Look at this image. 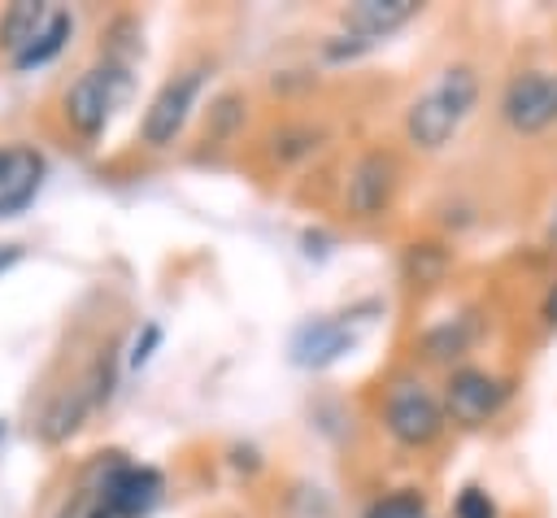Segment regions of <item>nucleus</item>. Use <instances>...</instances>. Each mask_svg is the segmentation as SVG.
<instances>
[{
    "instance_id": "obj_1",
    "label": "nucleus",
    "mask_w": 557,
    "mask_h": 518,
    "mask_svg": "<svg viewBox=\"0 0 557 518\" xmlns=\"http://www.w3.org/2000/svg\"><path fill=\"white\" fill-rule=\"evenodd\" d=\"M479 100V74L470 65H448L440 70V78L409 104L405 113V135L418 152H440L453 144V135L461 131V122L470 118Z\"/></svg>"
},
{
    "instance_id": "obj_2",
    "label": "nucleus",
    "mask_w": 557,
    "mask_h": 518,
    "mask_svg": "<svg viewBox=\"0 0 557 518\" xmlns=\"http://www.w3.org/2000/svg\"><path fill=\"white\" fill-rule=\"evenodd\" d=\"M131 91V65L126 61H113L104 57L100 65L83 70L70 87H65V100H61V113L65 122L83 135V139H96L109 118H113V104Z\"/></svg>"
},
{
    "instance_id": "obj_3",
    "label": "nucleus",
    "mask_w": 557,
    "mask_h": 518,
    "mask_svg": "<svg viewBox=\"0 0 557 518\" xmlns=\"http://www.w3.org/2000/svg\"><path fill=\"white\" fill-rule=\"evenodd\" d=\"M383 427H387V435L396 444L426 448L444 431V405H440V396L422 379L396 374L387 383V392H383Z\"/></svg>"
},
{
    "instance_id": "obj_4",
    "label": "nucleus",
    "mask_w": 557,
    "mask_h": 518,
    "mask_svg": "<svg viewBox=\"0 0 557 518\" xmlns=\"http://www.w3.org/2000/svg\"><path fill=\"white\" fill-rule=\"evenodd\" d=\"M200 87H205V65H187L174 78H165L157 87V96L148 100L144 118H139V144L170 148L183 135V126H187V118H191V109L200 100Z\"/></svg>"
},
{
    "instance_id": "obj_5",
    "label": "nucleus",
    "mask_w": 557,
    "mask_h": 518,
    "mask_svg": "<svg viewBox=\"0 0 557 518\" xmlns=\"http://www.w3.org/2000/svg\"><path fill=\"white\" fill-rule=\"evenodd\" d=\"M500 118L518 135H540L557 122V74L553 70H522L505 83Z\"/></svg>"
},
{
    "instance_id": "obj_6",
    "label": "nucleus",
    "mask_w": 557,
    "mask_h": 518,
    "mask_svg": "<svg viewBox=\"0 0 557 518\" xmlns=\"http://www.w3.org/2000/svg\"><path fill=\"white\" fill-rule=\"evenodd\" d=\"M505 396H509V387L496 374H487L479 366H457L444 379V400L440 405H444V418H453L457 427H483L500 414Z\"/></svg>"
},
{
    "instance_id": "obj_7",
    "label": "nucleus",
    "mask_w": 557,
    "mask_h": 518,
    "mask_svg": "<svg viewBox=\"0 0 557 518\" xmlns=\"http://www.w3.org/2000/svg\"><path fill=\"white\" fill-rule=\"evenodd\" d=\"M400 187V165L392 152L370 148L352 161L348 170V187H344V205L352 218H379L392 209V196Z\"/></svg>"
},
{
    "instance_id": "obj_8",
    "label": "nucleus",
    "mask_w": 557,
    "mask_h": 518,
    "mask_svg": "<svg viewBox=\"0 0 557 518\" xmlns=\"http://www.w3.org/2000/svg\"><path fill=\"white\" fill-rule=\"evenodd\" d=\"M48 161L35 144H0V218L22 213L44 187Z\"/></svg>"
},
{
    "instance_id": "obj_9",
    "label": "nucleus",
    "mask_w": 557,
    "mask_h": 518,
    "mask_svg": "<svg viewBox=\"0 0 557 518\" xmlns=\"http://www.w3.org/2000/svg\"><path fill=\"white\" fill-rule=\"evenodd\" d=\"M161 501V474L152 466H113L100 488V509L113 518H144Z\"/></svg>"
},
{
    "instance_id": "obj_10",
    "label": "nucleus",
    "mask_w": 557,
    "mask_h": 518,
    "mask_svg": "<svg viewBox=\"0 0 557 518\" xmlns=\"http://www.w3.org/2000/svg\"><path fill=\"white\" fill-rule=\"evenodd\" d=\"M352 344H357V335L344 318H309L292 335V361L305 370H322V366L339 361Z\"/></svg>"
},
{
    "instance_id": "obj_11",
    "label": "nucleus",
    "mask_w": 557,
    "mask_h": 518,
    "mask_svg": "<svg viewBox=\"0 0 557 518\" xmlns=\"http://www.w3.org/2000/svg\"><path fill=\"white\" fill-rule=\"evenodd\" d=\"M418 9H422L418 0H357V4H348V9L339 13V22L348 26V35L374 44V39L400 30Z\"/></svg>"
},
{
    "instance_id": "obj_12",
    "label": "nucleus",
    "mask_w": 557,
    "mask_h": 518,
    "mask_svg": "<svg viewBox=\"0 0 557 518\" xmlns=\"http://www.w3.org/2000/svg\"><path fill=\"white\" fill-rule=\"evenodd\" d=\"M91 405H100L96 392H91V383H78V387H70V392L52 396L48 409H44V418H39V435H44L48 444L70 440V435L83 427V418H87Z\"/></svg>"
},
{
    "instance_id": "obj_13",
    "label": "nucleus",
    "mask_w": 557,
    "mask_h": 518,
    "mask_svg": "<svg viewBox=\"0 0 557 518\" xmlns=\"http://www.w3.org/2000/svg\"><path fill=\"white\" fill-rule=\"evenodd\" d=\"M52 9H57V4H39V0H17V4H9V9L0 13V52H9V61L22 57V52L35 44V35L48 26Z\"/></svg>"
},
{
    "instance_id": "obj_14",
    "label": "nucleus",
    "mask_w": 557,
    "mask_h": 518,
    "mask_svg": "<svg viewBox=\"0 0 557 518\" xmlns=\"http://www.w3.org/2000/svg\"><path fill=\"white\" fill-rule=\"evenodd\" d=\"M70 30H74V17H70L65 9H52L48 26L35 35V44H30L22 57H13V65H17V70H35V65H48V61H52V57L65 48Z\"/></svg>"
},
{
    "instance_id": "obj_15",
    "label": "nucleus",
    "mask_w": 557,
    "mask_h": 518,
    "mask_svg": "<svg viewBox=\"0 0 557 518\" xmlns=\"http://www.w3.org/2000/svg\"><path fill=\"white\" fill-rule=\"evenodd\" d=\"M470 340H474L470 318H448V322L431 326L418 344H422V357H426V361H453V357H461V353L470 348Z\"/></svg>"
},
{
    "instance_id": "obj_16",
    "label": "nucleus",
    "mask_w": 557,
    "mask_h": 518,
    "mask_svg": "<svg viewBox=\"0 0 557 518\" xmlns=\"http://www.w3.org/2000/svg\"><path fill=\"white\" fill-rule=\"evenodd\" d=\"M448 248H440V244H409L405 248V274L413 279V283H440L444 279V270H448Z\"/></svg>"
},
{
    "instance_id": "obj_17",
    "label": "nucleus",
    "mask_w": 557,
    "mask_h": 518,
    "mask_svg": "<svg viewBox=\"0 0 557 518\" xmlns=\"http://www.w3.org/2000/svg\"><path fill=\"white\" fill-rule=\"evenodd\" d=\"M366 518H426V496L413 492V488L387 492V496H379V501L366 509Z\"/></svg>"
},
{
    "instance_id": "obj_18",
    "label": "nucleus",
    "mask_w": 557,
    "mask_h": 518,
    "mask_svg": "<svg viewBox=\"0 0 557 518\" xmlns=\"http://www.w3.org/2000/svg\"><path fill=\"white\" fill-rule=\"evenodd\" d=\"M318 139H322V131H313V126H283L270 144H274L278 161H300V157H309L318 148Z\"/></svg>"
},
{
    "instance_id": "obj_19",
    "label": "nucleus",
    "mask_w": 557,
    "mask_h": 518,
    "mask_svg": "<svg viewBox=\"0 0 557 518\" xmlns=\"http://www.w3.org/2000/svg\"><path fill=\"white\" fill-rule=\"evenodd\" d=\"M453 518H496V501L483 488H461V496L453 501Z\"/></svg>"
},
{
    "instance_id": "obj_20",
    "label": "nucleus",
    "mask_w": 557,
    "mask_h": 518,
    "mask_svg": "<svg viewBox=\"0 0 557 518\" xmlns=\"http://www.w3.org/2000/svg\"><path fill=\"white\" fill-rule=\"evenodd\" d=\"M157 344H161V326H157V322H144V335H139L135 348H131V366H144Z\"/></svg>"
},
{
    "instance_id": "obj_21",
    "label": "nucleus",
    "mask_w": 557,
    "mask_h": 518,
    "mask_svg": "<svg viewBox=\"0 0 557 518\" xmlns=\"http://www.w3.org/2000/svg\"><path fill=\"white\" fill-rule=\"evenodd\" d=\"M17 261H22V248H17V244H0V274L13 270Z\"/></svg>"
},
{
    "instance_id": "obj_22",
    "label": "nucleus",
    "mask_w": 557,
    "mask_h": 518,
    "mask_svg": "<svg viewBox=\"0 0 557 518\" xmlns=\"http://www.w3.org/2000/svg\"><path fill=\"white\" fill-rule=\"evenodd\" d=\"M540 313H544V322H548V326H557V283L548 287V296H544V309H540Z\"/></svg>"
},
{
    "instance_id": "obj_23",
    "label": "nucleus",
    "mask_w": 557,
    "mask_h": 518,
    "mask_svg": "<svg viewBox=\"0 0 557 518\" xmlns=\"http://www.w3.org/2000/svg\"><path fill=\"white\" fill-rule=\"evenodd\" d=\"M544 239H548V248L557 252V209H553V218H548V231H544Z\"/></svg>"
},
{
    "instance_id": "obj_24",
    "label": "nucleus",
    "mask_w": 557,
    "mask_h": 518,
    "mask_svg": "<svg viewBox=\"0 0 557 518\" xmlns=\"http://www.w3.org/2000/svg\"><path fill=\"white\" fill-rule=\"evenodd\" d=\"M87 518H113V514H104V509H91V514H87Z\"/></svg>"
}]
</instances>
